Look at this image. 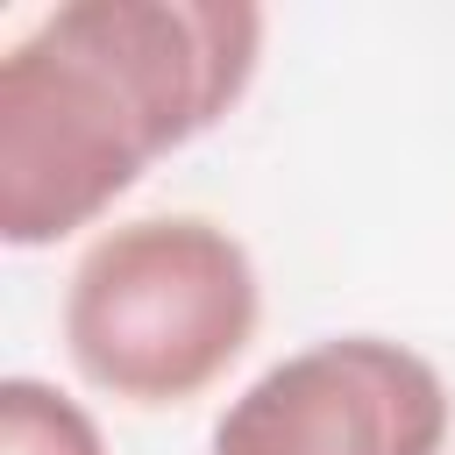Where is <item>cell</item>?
I'll return each mask as SVG.
<instances>
[{
  "label": "cell",
  "instance_id": "cell-4",
  "mask_svg": "<svg viewBox=\"0 0 455 455\" xmlns=\"http://www.w3.org/2000/svg\"><path fill=\"white\" fill-rule=\"evenodd\" d=\"M0 455H107L92 412L43 377L0 384Z\"/></svg>",
  "mask_w": 455,
  "mask_h": 455
},
{
  "label": "cell",
  "instance_id": "cell-3",
  "mask_svg": "<svg viewBox=\"0 0 455 455\" xmlns=\"http://www.w3.org/2000/svg\"><path fill=\"white\" fill-rule=\"evenodd\" d=\"M448 384L384 334H334L270 363L213 419V455H441Z\"/></svg>",
  "mask_w": 455,
  "mask_h": 455
},
{
  "label": "cell",
  "instance_id": "cell-2",
  "mask_svg": "<svg viewBox=\"0 0 455 455\" xmlns=\"http://www.w3.org/2000/svg\"><path fill=\"white\" fill-rule=\"evenodd\" d=\"M263 291L249 249L206 213H142L107 228L64 284V348L121 405H185L256 334Z\"/></svg>",
  "mask_w": 455,
  "mask_h": 455
},
{
  "label": "cell",
  "instance_id": "cell-1",
  "mask_svg": "<svg viewBox=\"0 0 455 455\" xmlns=\"http://www.w3.org/2000/svg\"><path fill=\"white\" fill-rule=\"evenodd\" d=\"M249 0H64L0 57V242L100 220L149 156L206 135L256 78Z\"/></svg>",
  "mask_w": 455,
  "mask_h": 455
}]
</instances>
